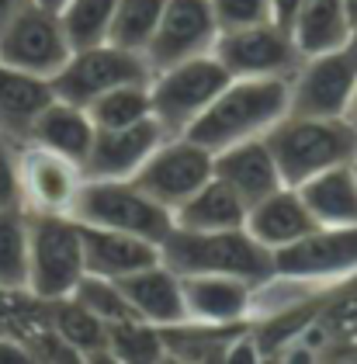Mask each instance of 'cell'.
Here are the masks:
<instances>
[{
  "label": "cell",
  "instance_id": "1",
  "mask_svg": "<svg viewBox=\"0 0 357 364\" xmlns=\"http://www.w3.org/2000/svg\"><path fill=\"white\" fill-rule=\"evenodd\" d=\"M284 114L288 80H229L184 136L215 156L236 142L264 139Z\"/></svg>",
  "mask_w": 357,
  "mask_h": 364
},
{
  "label": "cell",
  "instance_id": "2",
  "mask_svg": "<svg viewBox=\"0 0 357 364\" xmlns=\"http://www.w3.org/2000/svg\"><path fill=\"white\" fill-rule=\"evenodd\" d=\"M160 260L181 278H240L264 284L275 278V253L243 229L188 232L174 229L160 247Z\"/></svg>",
  "mask_w": 357,
  "mask_h": 364
},
{
  "label": "cell",
  "instance_id": "3",
  "mask_svg": "<svg viewBox=\"0 0 357 364\" xmlns=\"http://www.w3.org/2000/svg\"><path fill=\"white\" fill-rule=\"evenodd\" d=\"M284 188H302L316 173L354 164L357 132L343 118H309V114H284L264 136Z\"/></svg>",
  "mask_w": 357,
  "mask_h": 364
},
{
  "label": "cell",
  "instance_id": "4",
  "mask_svg": "<svg viewBox=\"0 0 357 364\" xmlns=\"http://www.w3.org/2000/svg\"><path fill=\"white\" fill-rule=\"evenodd\" d=\"M87 278L83 229L73 215H28V295L59 302Z\"/></svg>",
  "mask_w": 357,
  "mask_h": 364
},
{
  "label": "cell",
  "instance_id": "5",
  "mask_svg": "<svg viewBox=\"0 0 357 364\" xmlns=\"http://www.w3.org/2000/svg\"><path fill=\"white\" fill-rule=\"evenodd\" d=\"M73 219L80 225L129 232L156 247H164V240L174 232V212L146 195L132 177L129 181H87L77 198Z\"/></svg>",
  "mask_w": 357,
  "mask_h": 364
},
{
  "label": "cell",
  "instance_id": "6",
  "mask_svg": "<svg viewBox=\"0 0 357 364\" xmlns=\"http://www.w3.org/2000/svg\"><path fill=\"white\" fill-rule=\"evenodd\" d=\"M229 80L233 77L225 73V66L215 59V53L156 70L149 77L153 118L166 129V136H184L208 112V105L219 97Z\"/></svg>",
  "mask_w": 357,
  "mask_h": 364
},
{
  "label": "cell",
  "instance_id": "7",
  "mask_svg": "<svg viewBox=\"0 0 357 364\" xmlns=\"http://www.w3.org/2000/svg\"><path fill=\"white\" fill-rule=\"evenodd\" d=\"M212 53L233 80H292V73L305 59L292 31L277 21L219 31Z\"/></svg>",
  "mask_w": 357,
  "mask_h": 364
},
{
  "label": "cell",
  "instance_id": "8",
  "mask_svg": "<svg viewBox=\"0 0 357 364\" xmlns=\"http://www.w3.org/2000/svg\"><path fill=\"white\" fill-rule=\"evenodd\" d=\"M149 77H153V70H149L146 56L101 42V46L70 53L66 66L53 77V90L59 101L90 108L101 94H108L114 87L149 84Z\"/></svg>",
  "mask_w": 357,
  "mask_h": 364
},
{
  "label": "cell",
  "instance_id": "9",
  "mask_svg": "<svg viewBox=\"0 0 357 364\" xmlns=\"http://www.w3.org/2000/svg\"><path fill=\"white\" fill-rule=\"evenodd\" d=\"M70 42L63 35L59 14L53 7H42L28 0L25 7L0 28V66L21 70L31 77L53 80L70 59Z\"/></svg>",
  "mask_w": 357,
  "mask_h": 364
},
{
  "label": "cell",
  "instance_id": "10",
  "mask_svg": "<svg viewBox=\"0 0 357 364\" xmlns=\"http://www.w3.org/2000/svg\"><path fill=\"white\" fill-rule=\"evenodd\" d=\"M275 278L305 288H326L357 278V225H316L299 243L275 253Z\"/></svg>",
  "mask_w": 357,
  "mask_h": 364
},
{
  "label": "cell",
  "instance_id": "11",
  "mask_svg": "<svg viewBox=\"0 0 357 364\" xmlns=\"http://www.w3.org/2000/svg\"><path fill=\"white\" fill-rule=\"evenodd\" d=\"M212 177H215V156L205 146H198L188 136H166L132 181L174 212Z\"/></svg>",
  "mask_w": 357,
  "mask_h": 364
},
{
  "label": "cell",
  "instance_id": "12",
  "mask_svg": "<svg viewBox=\"0 0 357 364\" xmlns=\"http://www.w3.org/2000/svg\"><path fill=\"white\" fill-rule=\"evenodd\" d=\"M357 84V63L347 49L305 56L288 80V112L309 118H343Z\"/></svg>",
  "mask_w": 357,
  "mask_h": 364
},
{
  "label": "cell",
  "instance_id": "13",
  "mask_svg": "<svg viewBox=\"0 0 357 364\" xmlns=\"http://www.w3.org/2000/svg\"><path fill=\"white\" fill-rule=\"evenodd\" d=\"M18 181L28 215H73L87 173L80 164L28 142L18 153Z\"/></svg>",
  "mask_w": 357,
  "mask_h": 364
},
{
  "label": "cell",
  "instance_id": "14",
  "mask_svg": "<svg viewBox=\"0 0 357 364\" xmlns=\"http://www.w3.org/2000/svg\"><path fill=\"white\" fill-rule=\"evenodd\" d=\"M219 21L212 11V0H166L164 18L156 25L153 42L146 46L149 70H166L177 63H188L198 56H212L219 42Z\"/></svg>",
  "mask_w": 357,
  "mask_h": 364
},
{
  "label": "cell",
  "instance_id": "15",
  "mask_svg": "<svg viewBox=\"0 0 357 364\" xmlns=\"http://www.w3.org/2000/svg\"><path fill=\"white\" fill-rule=\"evenodd\" d=\"M164 139L166 129L156 118H146L125 129H97V139L83 160V173L87 181H129L142 170V164Z\"/></svg>",
  "mask_w": 357,
  "mask_h": 364
},
{
  "label": "cell",
  "instance_id": "16",
  "mask_svg": "<svg viewBox=\"0 0 357 364\" xmlns=\"http://www.w3.org/2000/svg\"><path fill=\"white\" fill-rule=\"evenodd\" d=\"M253 288L257 284L240 278H184L188 323L243 330V323L253 319Z\"/></svg>",
  "mask_w": 357,
  "mask_h": 364
},
{
  "label": "cell",
  "instance_id": "17",
  "mask_svg": "<svg viewBox=\"0 0 357 364\" xmlns=\"http://www.w3.org/2000/svg\"><path fill=\"white\" fill-rule=\"evenodd\" d=\"M80 229L87 274H94V278L125 281L153 264H160V247L149 240L114 232V229H97V225H80Z\"/></svg>",
  "mask_w": 357,
  "mask_h": 364
},
{
  "label": "cell",
  "instance_id": "18",
  "mask_svg": "<svg viewBox=\"0 0 357 364\" xmlns=\"http://www.w3.org/2000/svg\"><path fill=\"white\" fill-rule=\"evenodd\" d=\"M129 306L136 312V319L142 323H153L160 330L170 326H181L188 323V306H184V278L177 271H170L164 260L139 271L132 278L118 281Z\"/></svg>",
  "mask_w": 357,
  "mask_h": 364
},
{
  "label": "cell",
  "instance_id": "19",
  "mask_svg": "<svg viewBox=\"0 0 357 364\" xmlns=\"http://www.w3.org/2000/svg\"><path fill=\"white\" fill-rule=\"evenodd\" d=\"M312 229H316V219L309 215L299 188H277L275 195L260 198L257 205L247 208V232L271 253L299 243Z\"/></svg>",
  "mask_w": 357,
  "mask_h": 364
},
{
  "label": "cell",
  "instance_id": "20",
  "mask_svg": "<svg viewBox=\"0 0 357 364\" xmlns=\"http://www.w3.org/2000/svg\"><path fill=\"white\" fill-rule=\"evenodd\" d=\"M55 101L53 80L0 66V136L18 146L31 139L35 122Z\"/></svg>",
  "mask_w": 357,
  "mask_h": 364
},
{
  "label": "cell",
  "instance_id": "21",
  "mask_svg": "<svg viewBox=\"0 0 357 364\" xmlns=\"http://www.w3.org/2000/svg\"><path fill=\"white\" fill-rule=\"evenodd\" d=\"M215 177L225 181L236 195L250 205H257L260 198L275 195L277 188H284L277 164L267 149L264 139H250V142H236L229 149L215 153Z\"/></svg>",
  "mask_w": 357,
  "mask_h": 364
},
{
  "label": "cell",
  "instance_id": "22",
  "mask_svg": "<svg viewBox=\"0 0 357 364\" xmlns=\"http://www.w3.org/2000/svg\"><path fill=\"white\" fill-rule=\"evenodd\" d=\"M94 139H97V125H94L90 112L80 108V105H70V101L55 97L53 105L42 112V118L35 122L28 142L42 146V149H53V153H59V156H66V160H73V164L83 167Z\"/></svg>",
  "mask_w": 357,
  "mask_h": 364
},
{
  "label": "cell",
  "instance_id": "23",
  "mask_svg": "<svg viewBox=\"0 0 357 364\" xmlns=\"http://www.w3.org/2000/svg\"><path fill=\"white\" fill-rule=\"evenodd\" d=\"M243 225H247V201L219 177L201 184L181 208H174V229L188 232H222Z\"/></svg>",
  "mask_w": 357,
  "mask_h": 364
},
{
  "label": "cell",
  "instance_id": "24",
  "mask_svg": "<svg viewBox=\"0 0 357 364\" xmlns=\"http://www.w3.org/2000/svg\"><path fill=\"white\" fill-rule=\"evenodd\" d=\"M309 215L316 225L326 229H343V225H357V170L354 164L333 167L326 173H316L312 181H305L299 188Z\"/></svg>",
  "mask_w": 357,
  "mask_h": 364
},
{
  "label": "cell",
  "instance_id": "25",
  "mask_svg": "<svg viewBox=\"0 0 357 364\" xmlns=\"http://www.w3.org/2000/svg\"><path fill=\"white\" fill-rule=\"evenodd\" d=\"M288 31L302 56H319V53H333V49H347L351 18H347L343 0H302Z\"/></svg>",
  "mask_w": 357,
  "mask_h": 364
},
{
  "label": "cell",
  "instance_id": "26",
  "mask_svg": "<svg viewBox=\"0 0 357 364\" xmlns=\"http://www.w3.org/2000/svg\"><path fill=\"white\" fill-rule=\"evenodd\" d=\"M46 309H49V330H53V336L63 347H70L77 358H87V354L108 347V326L94 312H87L77 299L46 302Z\"/></svg>",
  "mask_w": 357,
  "mask_h": 364
},
{
  "label": "cell",
  "instance_id": "27",
  "mask_svg": "<svg viewBox=\"0 0 357 364\" xmlns=\"http://www.w3.org/2000/svg\"><path fill=\"white\" fill-rule=\"evenodd\" d=\"M114 7H118V0H63L55 7L63 35H66L73 53L108 42Z\"/></svg>",
  "mask_w": 357,
  "mask_h": 364
},
{
  "label": "cell",
  "instance_id": "28",
  "mask_svg": "<svg viewBox=\"0 0 357 364\" xmlns=\"http://www.w3.org/2000/svg\"><path fill=\"white\" fill-rule=\"evenodd\" d=\"M0 291H28L25 208H0Z\"/></svg>",
  "mask_w": 357,
  "mask_h": 364
},
{
  "label": "cell",
  "instance_id": "29",
  "mask_svg": "<svg viewBox=\"0 0 357 364\" xmlns=\"http://www.w3.org/2000/svg\"><path fill=\"white\" fill-rule=\"evenodd\" d=\"M166 0H118L114 18H111V46H122L129 53H146V46L153 42L156 25L164 18Z\"/></svg>",
  "mask_w": 357,
  "mask_h": 364
},
{
  "label": "cell",
  "instance_id": "30",
  "mask_svg": "<svg viewBox=\"0 0 357 364\" xmlns=\"http://www.w3.org/2000/svg\"><path fill=\"white\" fill-rule=\"evenodd\" d=\"M108 350L122 364H164L166 340L164 330L142 319H125L108 326Z\"/></svg>",
  "mask_w": 357,
  "mask_h": 364
},
{
  "label": "cell",
  "instance_id": "31",
  "mask_svg": "<svg viewBox=\"0 0 357 364\" xmlns=\"http://www.w3.org/2000/svg\"><path fill=\"white\" fill-rule=\"evenodd\" d=\"M90 118L97 129H125L153 118V101H149V84H129L114 87L108 94H101L90 108Z\"/></svg>",
  "mask_w": 357,
  "mask_h": 364
},
{
  "label": "cell",
  "instance_id": "32",
  "mask_svg": "<svg viewBox=\"0 0 357 364\" xmlns=\"http://www.w3.org/2000/svg\"><path fill=\"white\" fill-rule=\"evenodd\" d=\"M70 299H77L87 312H94L105 326L125 323V319H136V312H132V306H129V299H125V291H122L118 281L87 274V278L77 284V291H73Z\"/></svg>",
  "mask_w": 357,
  "mask_h": 364
},
{
  "label": "cell",
  "instance_id": "33",
  "mask_svg": "<svg viewBox=\"0 0 357 364\" xmlns=\"http://www.w3.org/2000/svg\"><path fill=\"white\" fill-rule=\"evenodd\" d=\"M212 11H215V21H219L222 31L275 21L271 0H212Z\"/></svg>",
  "mask_w": 357,
  "mask_h": 364
},
{
  "label": "cell",
  "instance_id": "34",
  "mask_svg": "<svg viewBox=\"0 0 357 364\" xmlns=\"http://www.w3.org/2000/svg\"><path fill=\"white\" fill-rule=\"evenodd\" d=\"M18 153L21 146L0 136V208H25L21 181H18Z\"/></svg>",
  "mask_w": 357,
  "mask_h": 364
},
{
  "label": "cell",
  "instance_id": "35",
  "mask_svg": "<svg viewBox=\"0 0 357 364\" xmlns=\"http://www.w3.org/2000/svg\"><path fill=\"white\" fill-rule=\"evenodd\" d=\"M0 364H42V361H38V354L28 347L25 340L0 336Z\"/></svg>",
  "mask_w": 357,
  "mask_h": 364
},
{
  "label": "cell",
  "instance_id": "36",
  "mask_svg": "<svg viewBox=\"0 0 357 364\" xmlns=\"http://www.w3.org/2000/svg\"><path fill=\"white\" fill-rule=\"evenodd\" d=\"M222 364H260V354H257V343L247 340V336H236L229 347H225V358Z\"/></svg>",
  "mask_w": 357,
  "mask_h": 364
},
{
  "label": "cell",
  "instance_id": "37",
  "mask_svg": "<svg viewBox=\"0 0 357 364\" xmlns=\"http://www.w3.org/2000/svg\"><path fill=\"white\" fill-rule=\"evenodd\" d=\"M299 7H302V0H271V11H275V21L277 25H292V18L299 14Z\"/></svg>",
  "mask_w": 357,
  "mask_h": 364
},
{
  "label": "cell",
  "instance_id": "38",
  "mask_svg": "<svg viewBox=\"0 0 357 364\" xmlns=\"http://www.w3.org/2000/svg\"><path fill=\"white\" fill-rule=\"evenodd\" d=\"M25 4H28V0H0V28H4V25H7V21H11L21 7H25Z\"/></svg>",
  "mask_w": 357,
  "mask_h": 364
},
{
  "label": "cell",
  "instance_id": "39",
  "mask_svg": "<svg viewBox=\"0 0 357 364\" xmlns=\"http://www.w3.org/2000/svg\"><path fill=\"white\" fill-rule=\"evenodd\" d=\"M83 364H122V361L111 354L108 347H105V350H94V354H87V358H83Z\"/></svg>",
  "mask_w": 357,
  "mask_h": 364
},
{
  "label": "cell",
  "instance_id": "40",
  "mask_svg": "<svg viewBox=\"0 0 357 364\" xmlns=\"http://www.w3.org/2000/svg\"><path fill=\"white\" fill-rule=\"evenodd\" d=\"M343 122L357 132V84H354V94H351V105H347V112H343Z\"/></svg>",
  "mask_w": 357,
  "mask_h": 364
},
{
  "label": "cell",
  "instance_id": "41",
  "mask_svg": "<svg viewBox=\"0 0 357 364\" xmlns=\"http://www.w3.org/2000/svg\"><path fill=\"white\" fill-rule=\"evenodd\" d=\"M347 53H351V59L357 63V25L351 28V38H347Z\"/></svg>",
  "mask_w": 357,
  "mask_h": 364
},
{
  "label": "cell",
  "instance_id": "42",
  "mask_svg": "<svg viewBox=\"0 0 357 364\" xmlns=\"http://www.w3.org/2000/svg\"><path fill=\"white\" fill-rule=\"evenodd\" d=\"M343 7H347V18H351V28L357 25V0H343Z\"/></svg>",
  "mask_w": 357,
  "mask_h": 364
},
{
  "label": "cell",
  "instance_id": "43",
  "mask_svg": "<svg viewBox=\"0 0 357 364\" xmlns=\"http://www.w3.org/2000/svg\"><path fill=\"white\" fill-rule=\"evenodd\" d=\"M35 4H42V7H53V11H55V7H59L63 0H35Z\"/></svg>",
  "mask_w": 357,
  "mask_h": 364
},
{
  "label": "cell",
  "instance_id": "44",
  "mask_svg": "<svg viewBox=\"0 0 357 364\" xmlns=\"http://www.w3.org/2000/svg\"><path fill=\"white\" fill-rule=\"evenodd\" d=\"M59 364H83V358H77V354H73V358H66V361H59Z\"/></svg>",
  "mask_w": 357,
  "mask_h": 364
},
{
  "label": "cell",
  "instance_id": "45",
  "mask_svg": "<svg viewBox=\"0 0 357 364\" xmlns=\"http://www.w3.org/2000/svg\"><path fill=\"white\" fill-rule=\"evenodd\" d=\"M164 364H184V361H174V358H166V361Z\"/></svg>",
  "mask_w": 357,
  "mask_h": 364
},
{
  "label": "cell",
  "instance_id": "46",
  "mask_svg": "<svg viewBox=\"0 0 357 364\" xmlns=\"http://www.w3.org/2000/svg\"><path fill=\"white\" fill-rule=\"evenodd\" d=\"M354 170H357V156H354Z\"/></svg>",
  "mask_w": 357,
  "mask_h": 364
},
{
  "label": "cell",
  "instance_id": "47",
  "mask_svg": "<svg viewBox=\"0 0 357 364\" xmlns=\"http://www.w3.org/2000/svg\"><path fill=\"white\" fill-rule=\"evenodd\" d=\"M354 364H357V361H354Z\"/></svg>",
  "mask_w": 357,
  "mask_h": 364
}]
</instances>
